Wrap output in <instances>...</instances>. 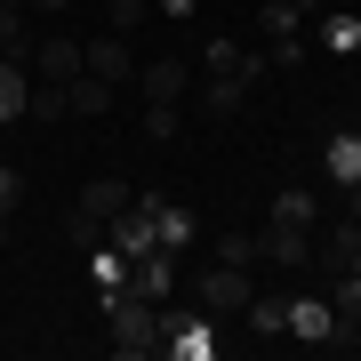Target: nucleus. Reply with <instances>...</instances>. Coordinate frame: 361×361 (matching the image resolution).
<instances>
[{
    "label": "nucleus",
    "instance_id": "obj_35",
    "mask_svg": "<svg viewBox=\"0 0 361 361\" xmlns=\"http://www.w3.org/2000/svg\"><path fill=\"white\" fill-rule=\"evenodd\" d=\"M0 241H8V217H0Z\"/></svg>",
    "mask_w": 361,
    "mask_h": 361
},
{
    "label": "nucleus",
    "instance_id": "obj_7",
    "mask_svg": "<svg viewBox=\"0 0 361 361\" xmlns=\"http://www.w3.org/2000/svg\"><path fill=\"white\" fill-rule=\"evenodd\" d=\"M257 257L281 265V273H305L313 265V233L305 225H257Z\"/></svg>",
    "mask_w": 361,
    "mask_h": 361
},
{
    "label": "nucleus",
    "instance_id": "obj_20",
    "mask_svg": "<svg viewBox=\"0 0 361 361\" xmlns=\"http://www.w3.org/2000/svg\"><path fill=\"white\" fill-rule=\"evenodd\" d=\"M241 97H249V80H209V89H201V113H209V121H233Z\"/></svg>",
    "mask_w": 361,
    "mask_h": 361
},
{
    "label": "nucleus",
    "instance_id": "obj_14",
    "mask_svg": "<svg viewBox=\"0 0 361 361\" xmlns=\"http://www.w3.org/2000/svg\"><path fill=\"white\" fill-rule=\"evenodd\" d=\"M322 161H329V185H361V129H337Z\"/></svg>",
    "mask_w": 361,
    "mask_h": 361
},
{
    "label": "nucleus",
    "instance_id": "obj_33",
    "mask_svg": "<svg viewBox=\"0 0 361 361\" xmlns=\"http://www.w3.org/2000/svg\"><path fill=\"white\" fill-rule=\"evenodd\" d=\"M345 273H361V249H353V265H345Z\"/></svg>",
    "mask_w": 361,
    "mask_h": 361
},
{
    "label": "nucleus",
    "instance_id": "obj_34",
    "mask_svg": "<svg viewBox=\"0 0 361 361\" xmlns=\"http://www.w3.org/2000/svg\"><path fill=\"white\" fill-rule=\"evenodd\" d=\"M0 8H25V0H0Z\"/></svg>",
    "mask_w": 361,
    "mask_h": 361
},
{
    "label": "nucleus",
    "instance_id": "obj_24",
    "mask_svg": "<svg viewBox=\"0 0 361 361\" xmlns=\"http://www.w3.org/2000/svg\"><path fill=\"white\" fill-rule=\"evenodd\" d=\"M322 40H329L337 56H353V49H361V16H329V25H322Z\"/></svg>",
    "mask_w": 361,
    "mask_h": 361
},
{
    "label": "nucleus",
    "instance_id": "obj_23",
    "mask_svg": "<svg viewBox=\"0 0 361 361\" xmlns=\"http://www.w3.org/2000/svg\"><path fill=\"white\" fill-rule=\"evenodd\" d=\"M0 56H32V40H25V8H0Z\"/></svg>",
    "mask_w": 361,
    "mask_h": 361
},
{
    "label": "nucleus",
    "instance_id": "obj_9",
    "mask_svg": "<svg viewBox=\"0 0 361 361\" xmlns=\"http://www.w3.org/2000/svg\"><path fill=\"white\" fill-rule=\"evenodd\" d=\"M265 225H322V193H313V185H281V193L265 201Z\"/></svg>",
    "mask_w": 361,
    "mask_h": 361
},
{
    "label": "nucleus",
    "instance_id": "obj_5",
    "mask_svg": "<svg viewBox=\"0 0 361 361\" xmlns=\"http://www.w3.org/2000/svg\"><path fill=\"white\" fill-rule=\"evenodd\" d=\"M121 209H129V185H121V177H89V185H80V241H104V225H113L121 217Z\"/></svg>",
    "mask_w": 361,
    "mask_h": 361
},
{
    "label": "nucleus",
    "instance_id": "obj_1",
    "mask_svg": "<svg viewBox=\"0 0 361 361\" xmlns=\"http://www.w3.org/2000/svg\"><path fill=\"white\" fill-rule=\"evenodd\" d=\"M97 305H104V322H113V353L121 361H153L161 353V305L153 297L113 289V297H97Z\"/></svg>",
    "mask_w": 361,
    "mask_h": 361
},
{
    "label": "nucleus",
    "instance_id": "obj_13",
    "mask_svg": "<svg viewBox=\"0 0 361 361\" xmlns=\"http://www.w3.org/2000/svg\"><path fill=\"white\" fill-rule=\"evenodd\" d=\"M353 249H361V225L345 217V225H329V233H322V249H313V265H322V273H345V265H353Z\"/></svg>",
    "mask_w": 361,
    "mask_h": 361
},
{
    "label": "nucleus",
    "instance_id": "obj_17",
    "mask_svg": "<svg viewBox=\"0 0 361 361\" xmlns=\"http://www.w3.org/2000/svg\"><path fill=\"white\" fill-rule=\"evenodd\" d=\"M153 233H161V249H185V241H193V209H177V201H153Z\"/></svg>",
    "mask_w": 361,
    "mask_h": 361
},
{
    "label": "nucleus",
    "instance_id": "obj_4",
    "mask_svg": "<svg viewBox=\"0 0 361 361\" xmlns=\"http://www.w3.org/2000/svg\"><path fill=\"white\" fill-rule=\"evenodd\" d=\"M193 305L209 313V322H225V313H241L249 305V265H209V273H193Z\"/></svg>",
    "mask_w": 361,
    "mask_h": 361
},
{
    "label": "nucleus",
    "instance_id": "obj_10",
    "mask_svg": "<svg viewBox=\"0 0 361 361\" xmlns=\"http://www.w3.org/2000/svg\"><path fill=\"white\" fill-rule=\"evenodd\" d=\"M129 289H137V297H153V305H161V297L177 289V249H145V257L129 265Z\"/></svg>",
    "mask_w": 361,
    "mask_h": 361
},
{
    "label": "nucleus",
    "instance_id": "obj_31",
    "mask_svg": "<svg viewBox=\"0 0 361 361\" xmlns=\"http://www.w3.org/2000/svg\"><path fill=\"white\" fill-rule=\"evenodd\" d=\"M161 16H193V0H161Z\"/></svg>",
    "mask_w": 361,
    "mask_h": 361
},
{
    "label": "nucleus",
    "instance_id": "obj_6",
    "mask_svg": "<svg viewBox=\"0 0 361 361\" xmlns=\"http://www.w3.org/2000/svg\"><path fill=\"white\" fill-rule=\"evenodd\" d=\"M25 65H32L40 80H80V73H89V49H80L73 32H49V40H32Z\"/></svg>",
    "mask_w": 361,
    "mask_h": 361
},
{
    "label": "nucleus",
    "instance_id": "obj_2",
    "mask_svg": "<svg viewBox=\"0 0 361 361\" xmlns=\"http://www.w3.org/2000/svg\"><path fill=\"white\" fill-rule=\"evenodd\" d=\"M217 345H225V337H217V322H209L201 305H169V297H161V353L169 361H209Z\"/></svg>",
    "mask_w": 361,
    "mask_h": 361
},
{
    "label": "nucleus",
    "instance_id": "obj_21",
    "mask_svg": "<svg viewBox=\"0 0 361 361\" xmlns=\"http://www.w3.org/2000/svg\"><path fill=\"white\" fill-rule=\"evenodd\" d=\"M104 104H113V80H97V73H80V80H73V113H80V121H97Z\"/></svg>",
    "mask_w": 361,
    "mask_h": 361
},
{
    "label": "nucleus",
    "instance_id": "obj_27",
    "mask_svg": "<svg viewBox=\"0 0 361 361\" xmlns=\"http://www.w3.org/2000/svg\"><path fill=\"white\" fill-rule=\"evenodd\" d=\"M145 16H153V0H113V32H121V40H129Z\"/></svg>",
    "mask_w": 361,
    "mask_h": 361
},
{
    "label": "nucleus",
    "instance_id": "obj_18",
    "mask_svg": "<svg viewBox=\"0 0 361 361\" xmlns=\"http://www.w3.org/2000/svg\"><path fill=\"white\" fill-rule=\"evenodd\" d=\"M329 281V305H337V322H345L353 337H361V273H322Z\"/></svg>",
    "mask_w": 361,
    "mask_h": 361
},
{
    "label": "nucleus",
    "instance_id": "obj_12",
    "mask_svg": "<svg viewBox=\"0 0 361 361\" xmlns=\"http://www.w3.org/2000/svg\"><path fill=\"white\" fill-rule=\"evenodd\" d=\"M89 73H97V80H137V65H129V40H121V32L89 40Z\"/></svg>",
    "mask_w": 361,
    "mask_h": 361
},
{
    "label": "nucleus",
    "instance_id": "obj_15",
    "mask_svg": "<svg viewBox=\"0 0 361 361\" xmlns=\"http://www.w3.org/2000/svg\"><path fill=\"white\" fill-rule=\"evenodd\" d=\"M65 113H73V80H32L25 121H65Z\"/></svg>",
    "mask_w": 361,
    "mask_h": 361
},
{
    "label": "nucleus",
    "instance_id": "obj_22",
    "mask_svg": "<svg viewBox=\"0 0 361 361\" xmlns=\"http://www.w3.org/2000/svg\"><path fill=\"white\" fill-rule=\"evenodd\" d=\"M257 25H265L273 40H281V32H297V25H305V0H265V8H257Z\"/></svg>",
    "mask_w": 361,
    "mask_h": 361
},
{
    "label": "nucleus",
    "instance_id": "obj_28",
    "mask_svg": "<svg viewBox=\"0 0 361 361\" xmlns=\"http://www.w3.org/2000/svg\"><path fill=\"white\" fill-rule=\"evenodd\" d=\"M265 56H273V73H297V65H305V40H297V32H281Z\"/></svg>",
    "mask_w": 361,
    "mask_h": 361
},
{
    "label": "nucleus",
    "instance_id": "obj_25",
    "mask_svg": "<svg viewBox=\"0 0 361 361\" xmlns=\"http://www.w3.org/2000/svg\"><path fill=\"white\" fill-rule=\"evenodd\" d=\"M217 257H225V265H257V233H225Z\"/></svg>",
    "mask_w": 361,
    "mask_h": 361
},
{
    "label": "nucleus",
    "instance_id": "obj_29",
    "mask_svg": "<svg viewBox=\"0 0 361 361\" xmlns=\"http://www.w3.org/2000/svg\"><path fill=\"white\" fill-rule=\"evenodd\" d=\"M16 201H25V177H16V169H0V217H8Z\"/></svg>",
    "mask_w": 361,
    "mask_h": 361
},
{
    "label": "nucleus",
    "instance_id": "obj_32",
    "mask_svg": "<svg viewBox=\"0 0 361 361\" xmlns=\"http://www.w3.org/2000/svg\"><path fill=\"white\" fill-rule=\"evenodd\" d=\"M345 209H353V225H361V185H345Z\"/></svg>",
    "mask_w": 361,
    "mask_h": 361
},
{
    "label": "nucleus",
    "instance_id": "obj_19",
    "mask_svg": "<svg viewBox=\"0 0 361 361\" xmlns=\"http://www.w3.org/2000/svg\"><path fill=\"white\" fill-rule=\"evenodd\" d=\"M89 281H97V297H113V289H129V257H121V249L104 241L97 257H89Z\"/></svg>",
    "mask_w": 361,
    "mask_h": 361
},
{
    "label": "nucleus",
    "instance_id": "obj_11",
    "mask_svg": "<svg viewBox=\"0 0 361 361\" xmlns=\"http://www.w3.org/2000/svg\"><path fill=\"white\" fill-rule=\"evenodd\" d=\"M25 97H32V65L0 56V121H25Z\"/></svg>",
    "mask_w": 361,
    "mask_h": 361
},
{
    "label": "nucleus",
    "instance_id": "obj_16",
    "mask_svg": "<svg viewBox=\"0 0 361 361\" xmlns=\"http://www.w3.org/2000/svg\"><path fill=\"white\" fill-rule=\"evenodd\" d=\"M249 329H257V337H289V297H257V289H249Z\"/></svg>",
    "mask_w": 361,
    "mask_h": 361
},
{
    "label": "nucleus",
    "instance_id": "obj_8",
    "mask_svg": "<svg viewBox=\"0 0 361 361\" xmlns=\"http://www.w3.org/2000/svg\"><path fill=\"white\" fill-rule=\"evenodd\" d=\"M137 89H145V104H185V89H193V65H185V56H161V65H145V73H137Z\"/></svg>",
    "mask_w": 361,
    "mask_h": 361
},
{
    "label": "nucleus",
    "instance_id": "obj_3",
    "mask_svg": "<svg viewBox=\"0 0 361 361\" xmlns=\"http://www.w3.org/2000/svg\"><path fill=\"white\" fill-rule=\"evenodd\" d=\"M289 337H297V345H329V353H353L361 345V337L345 329V322H337V305H329V297H289Z\"/></svg>",
    "mask_w": 361,
    "mask_h": 361
},
{
    "label": "nucleus",
    "instance_id": "obj_30",
    "mask_svg": "<svg viewBox=\"0 0 361 361\" xmlns=\"http://www.w3.org/2000/svg\"><path fill=\"white\" fill-rule=\"evenodd\" d=\"M25 8H40V16H56V8H73V0H25Z\"/></svg>",
    "mask_w": 361,
    "mask_h": 361
},
{
    "label": "nucleus",
    "instance_id": "obj_26",
    "mask_svg": "<svg viewBox=\"0 0 361 361\" xmlns=\"http://www.w3.org/2000/svg\"><path fill=\"white\" fill-rule=\"evenodd\" d=\"M145 137H153V145L177 137V104H145Z\"/></svg>",
    "mask_w": 361,
    "mask_h": 361
}]
</instances>
